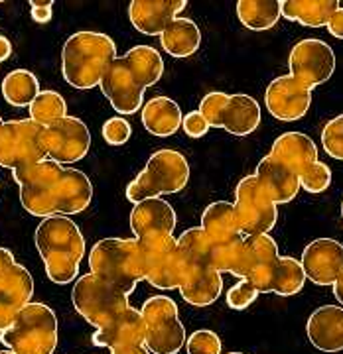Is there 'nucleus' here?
Segmentation results:
<instances>
[{
	"instance_id": "nucleus-1",
	"label": "nucleus",
	"mask_w": 343,
	"mask_h": 354,
	"mask_svg": "<svg viewBox=\"0 0 343 354\" xmlns=\"http://www.w3.org/2000/svg\"><path fill=\"white\" fill-rule=\"evenodd\" d=\"M20 203L32 216H71L83 213L93 199V183L81 169L42 160L12 171Z\"/></svg>"
},
{
	"instance_id": "nucleus-2",
	"label": "nucleus",
	"mask_w": 343,
	"mask_h": 354,
	"mask_svg": "<svg viewBox=\"0 0 343 354\" xmlns=\"http://www.w3.org/2000/svg\"><path fill=\"white\" fill-rule=\"evenodd\" d=\"M164 75V59L152 46H137L116 57L101 79V91L116 113L134 114L142 109L144 91Z\"/></svg>"
},
{
	"instance_id": "nucleus-3",
	"label": "nucleus",
	"mask_w": 343,
	"mask_h": 354,
	"mask_svg": "<svg viewBox=\"0 0 343 354\" xmlns=\"http://www.w3.org/2000/svg\"><path fill=\"white\" fill-rule=\"evenodd\" d=\"M34 241L48 278L60 286L71 283L79 274V266L87 248L81 228L73 223V218L62 215L42 218Z\"/></svg>"
},
{
	"instance_id": "nucleus-4",
	"label": "nucleus",
	"mask_w": 343,
	"mask_h": 354,
	"mask_svg": "<svg viewBox=\"0 0 343 354\" xmlns=\"http://www.w3.org/2000/svg\"><path fill=\"white\" fill-rule=\"evenodd\" d=\"M178 248L184 262V283L178 291L184 301L193 307L216 304L223 291V279L213 266L211 242L202 227L188 228L178 239Z\"/></svg>"
},
{
	"instance_id": "nucleus-5",
	"label": "nucleus",
	"mask_w": 343,
	"mask_h": 354,
	"mask_svg": "<svg viewBox=\"0 0 343 354\" xmlns=\"http://www.w3.org/2000/svg\"><path fill=\"white\" fill-rule=\"evenodd\" d=\"M116 44L103 32H76L62 50V73L67 85L79 91L99 87L105 71L116 59Z\"/></svg>"
},
{
	"instance_id": "nucleus-6",
	"label": "nucleus",
	"mask_w": 343,
	"mask_h": 354,
	"mask_svg": "<svg viewBox=\"0 0 343 354\" xmlns=\"http://www.w3.org/2000/svg\"><path fill=\"white\" fill-rule=\"evenodd\" d=\"M91 274L130 295L144 279L139 239H103L89 252Z\"/></svg>"
},
{
	"instance_id": "nucleus-7",
	"label": "nucleus",
	"mask_w": 343,
	"mask_h": 354,
	"mask_svg": "<svg viewBox=\"0 0 343 354\" xmlns=\"http://www.w3.org/2000/svg\"><path fill=\"white\" fill-rule=\"evenodd\" d=\"M0 342L14 354H53L58 348V317L39 301H30L8 329L0 333Z\"/></svg>"
},
{
	"instance_id": "nucleus-8",
	"label": "nucleus",
	"mask_w": 343,
	"mask_h": 354,
	"mask_svg": "<svg viewBox=\"0 0 343 354\" xmlns=\"http://www.w3.org/2000/svg\"><path fill=\"white\" fill-rule=\"evenodd\" d=\"M190 181V164L184 153L162 148L150 156L144 169L127 185V199L132 205L160 195L179 193Z\"/></svg>"
},
{
	"instance_id": "nucleus-9",
	"label": "nucleus",
	"mask_w": 343,
	"mask_h": 354,
	"mask_svg": "<svg viewBox=\"0 0 343 354\" xmlns=\"http://www.w3.org/2000/svg\"><path fill=\"white\" fill-rule=\"evenodd\" d=\"M71 301L77 313L97 329L111 325L130 307L128 295L91 272L76 279Z\"/></svg>"
},
{
	"instance_id": "nucleus-10",
	"label": "nucleus",
	"mask_w": 343,
	"mask_h": 354,
	"mask_svg": "<svg viewBox=\"0 0 343 354\" xmlns=\"http://www.w3.org/2000/svg\"><path fill=\"white\" fill-rule=\"evenodd\" d=\"M200 113L211 128H223L233 136H249L261 124V104L251 95L207 93L200 102Z\"/></svg>"
},
{
	"instance_id": "nucleus-11",
	"label": "nucleus",
	"mask_w": 343,
	"mask_h": 354,
	"mask_svg": "<svg viewBox=\"0 0 343 354\" xmlns=\"http://www.w3.org/2000/svg\"><path fill=\"white\" fill-rule=\"evenodd\" d=\"M146 348L154 354H176L188 341L186 327L179 321L178 305L168 295H152L146 299L142 309Z\"/></svg>"
},
{
	"instance_id": "nucleus-12",
	"label": "nucleus",
	"mask_w": 343,
	"mask_h": 354,
	"mask_svg": "<svg viewBox=\"0 0 343 354\" xmlns=\"http://www.w3.org/2000/svg\"><path fill=\"white\" fill-rule=\"evenodd\" d=\"M235 213L245 239L268 234L279 218V205L256 176L243 177L235 187Z\"/></svg>"
},
{
	"instance_id": "nucleus-13",
	"label": "nucleus",
	"mask_w": 343,
	"mask_h": 354,
	"mask_svg": "<svg viewBox=\"0 0 343 354\" xmlns=\"http://www.w3.org/2000/svg\"><path fill=\"white\" fill-rule=\"evenodd\" d=\"M46 160L44 127L32 118L10 120L0 127V167L20 169Z\"/></svg>"
},
{
	"instance_id": "nucleus-14",
	"label": "nucleus",
	"mask_w": 343,
	"mask_h": 354,
	"mask_svg": "<svg viewBox=\"0 0 343 354\" xmlns=\"http://www.w3.org/2000/svg\"><path fill=\"white\" fill-rule=\"evenodd\" d=\"M144 279L156 290H179L184 283V262L179 256L178 239L150 236L140 241Z\"/></svg>"
},
{
	"instance_id": "nucleus-15",
	"label": "nucleus",
	"mask_w": 343,
	"mask_h": 354,
	"mask_svg": "<svg viewBox=\"0 0 343 354\" xmlns=\"http://www.w3.org/2000/svg\"><path fill=\"white\" fill-rule=\"evenodd\" d=\"M34 295V279L18 264L14 254L0 246V333L8 329L20 315V311L30 304Z\"/></svg>"
},
{
	"instance_id": "nucleus-16",
	"label": "nucleus",
	"mask_w": 343,
	"mask_h": 354,
	"mask_svg": "<svg viewBox=\"0 0 343 354\" xmlns=\"http://www.w3.org/2000/svg\"><path fill=\"white\" fill-rule=\"evenodd\" d=\"M46 156L58 164H76L91 148V132L77 116H65L55 124L44 128Z\"/></svg>"
},
{
	"instance_id": "nucleus-17",
	"label": "nucleus",
	"mask_w": 343,
	"mask_h": 354,
	"mask_svg": "<svg viewBox=\"0 0 343 354\" xmlns=\"http://www.w3.org/2000/svg\"><path fill=\"white\" fill-rule=\"evenodd\" d=\"M290 75L304 83L308 88H316L326 83L335 71V53L326 41L318 38L300 39L288 57Z\"/></svg>"
},
{
	"instance_id": "nucleus-18",
	"label": "nucleus",
	"mask_w": 343,
	"mask_h": 354,
	"mask_svg": "<svg viewBox=\"0 0 343 354\" xmlns=\"http://www.w3.org/2000/svg\"><path fill=\"white\" fill-rule=\"evenodd\" d=\"M267 111L280 122H296L304 118L312 104V88L292 75H280L270 81L265 93Z\"/></svg>"
},
{
	"instance_id": "nucleus-19",
	"label": "nucleus",
	"mask_w": 343,
	"mask_h": 354,
	"mask_svg": "<svg viewBox=\"0 0 343 354\" xmlns=\"http://www.w3.org/2000/svg\"><path fill=\"white\" fill-rule=\"evenodd\" d=\"M306 278L316 286H333L343 276V244L335 239H316L302 252Z\"/></svg>"
},
{
	"instance_id": "nucleus-20",
	"label": "nucleus",
	"mask_w": 343,
	"mask_h": 354,
	"mask_svg": "<svg viewBox=\"0 0 343 354\" xmlns=\"http://www.w3.org/2000/svg\"><path fill=\"white\" fill-rule=\"evenodd\" d=\"M176 225L178 216L174 207L160 197L137 203L130 211V230L139 241L150 236H172Z\"/></svg>"
},
{
	"instance_id": "nucleus-21",
	"label": "nucleus",
	"mask_w": 343,
	"mask_h": 354,
	"mask_svg": "<svg viewBox=\"0 0 343 354\" xmlns=\"http://www.w3.org/2000/svg\"><path fill=\"white\" fill-rule=\"evenodd\" d=\"M186 6V0H132L128 6V18L140 34L162 36Z\"/></svg>"
},
{
	"instance_id": "nucleus-22",
	"label": "nucleus",
	"mask_w": 343,
	"mask_h": 354,
	"mask_svg": "<svg viewBox=\"0 0 343 354\" xmlns=\"http://www.w3.org/2000/svg\"><path fill=\"white\" fill-rule=\"evenodd\" d=\"M306 333L310 342L322 353L343 351V307L322 305L308 317Z\"/></svg>"
},
{
	"instance_id": "nucleus-23",
	"label": "nucleus",
	"mask_w": 343,
	"mask_h": 354,
	"mask_svg": "<svg viewBox=\"0 0 343 354\" xmlns=\"http://www.w3.org/2000/svg\"><path fill=\"white\" fill-rule=\"evenodd\" d=\"M306 272L302 262L292 256H280L267 272L251 281L258 293H279L282 297H290L304 290Z\"/></svg>"
},
{
	"instance_id": "nucleus-24",
	"label": "nucleus",
	"mask_w": 343,
	"mask_h": 354,
	"mask_svg": "<svg viewBox=\"0 0 343 354\" xmlns=\"http://www.w3.org/2000/svg\"><path fill=\"white\" fill-rule=\"evenodd\" d=\"M254 176L258 177V181L267 187L272 201L276 205L294 201L298 191L302 189L300 174L292 167H288L286 164H282L280 160H276L270 153L258 162Z\"/></svg>"
},
{
	"instance_id": "nucleus-25",
	"label": "nucleus",
	"mask_w": 343,
	"mask_h": 354,
	"mask_svg": "<svg viewBox=\"0 0 343 354\" xmlns=\"http://www.w3.org/2000/svg\"><path fill=\"white\" fill-rule=\"evenodd\" d=\"M146 330H144V319L140 309L128 307L121 317H116L111 325L97 329L91 337L95 346H107V348H118L127 344H144Z\"/></svg>"
},
{
	"instance_id": "nucleus-26",
	"label": "nucleus",
	"mask_w": 343,
	"mask_h": 354,
	"mask_svg": "<svg viewBox=\"0 0 343 354\" xmlns=\"http://www.w3.org/2000/svg\"><path fill=\"white\" fill-rule=\"evenodd\" d=\"M280 258L279 244L270 234L249 236L243 244V256L235 278L254 281Z\"/></svg>"
},
{
	"instance_id": "nucleus-27",
	"label": "nucleus",
	"mask_w": 343,
	"mask_h": 354,
	"mask_svg": "<svg viewBox=\"0 0 343 354\" xmlns=\"http://www.w3.org/2000/svg\"><path fill=\"white\" fill-rule=\"evenodd\" d=\"M182 122H184V116H182L178 102L170 97H164V95L152 97L142 106V124L156 138L174 136L182 128Z\"/></svg>"
},
{
	"instance_id": "nucleus-28",
	"label": "nucleus",
	"mask_w": 343,
	"mask_h": 354,
	"mask_svg": "<svg viewBox=\"0 0 343 354\" xmlns=\"http://www.w3.org/2000/svg\"><path fill=\"white\" fill-rule=\"evenodd\" d=\"M270 156L300 174L306 165L318 162V146L302 132H284L274 140Z\"/></svg>"
},
{
	"instance_id": "nucleus-29",
	"label": "nucleus",
	"mask_w": 343,
	"mask_h": 354,
	"mask_svg": "<svg viewBox=\"0 0 343 354\" xmlns=\"http://www.w3.org/2000/svg\"><path fill=\"white\" fill-rule=\"evenodd\" d=\"M202 230L213 246L243 236L235 205L229 201H216L207 205L202 215Z\"/></svg>"
},
{
	"instance_id": "nucleus-30",
	"label": "nucleus",
	"mask_w": 343,
	"mask_h": 354,
	"mask_svg": "<svg viewBox=\"0 0 343 354\" xmlns=\"http://www.w3.org/2000/svg\"><path fill=\"white\" fill-rule=\"evenodd\" d=\"M337 8H340L337 0H282L280 2L282 16L306 28L328 26L331 16L337 12Z\"/></svg>"
},
{
	"instance_id": "nucleus-31",
	"label": "nucleus",
	"mask_w": 343,
	"mask_h": 354,
	"mask_svg": "<svg viewBox=\"0 0 343 354\" xmlns=\"http://www.w3.org/2000/svg\"><path fill=\"white\" fill-rule=\"evenodd\" d=\"M160 44L168 55H172L176 59H186V57L193 55L202 46L200 26L190 18L179 16L166 28L164 34L160 36Z\"/></svg>"
},
{
	"instance_id": "nucleus-32",
	"label": "nucleus",
	"mask_w": 343,
	"mask_h": 354,
	"mask_svg": "<svg viewBox=\"0 0 343 354\" xmlns=\"http://www.w3.org/2000/svg\"><path fill=\"white\" fill-rule=\"evenodd\" d=\"M237 16L245 28L265 32L279 24L282 10L279 0H239Z\"/></svg>"
},
{
	"instance_id": "nucleus-33",
	"label": "nucleus",
	"mask_w": 343,
	"mask_h": 354,
	"mask_svg": "<svg viewBox=\"0 0 343 354\" xmlns=\"http://www.w3.org/2000/svg\"><path fill=\"white\" fill-rule=\"evenodd\" d=\"M39 95V83L36 75L28 69H14L2 81V97L10 106L24 109Z\"/></svg>"
},
{
	"instance_id": "nucleus-34",
	"label": "nucleus",
	"mask_w": 343,
	"mask_h": 354,
	"mask_svg": "<svg viewBox=\"0 0 343 354\" xmlns=\"http://www.w3.org/2000/svg\"><path fill=\"white\" fill-rule=\"evenodd\" d=\"M30 118L39 127H51L67 116V102L58 91H39V95L30 104Z\"/></svg>"
},
{
	"instance_id": "nucleus-35",
	"label": "nucleus",
	"mask_w": 343,
	"mask_h": 354,
	"mask_svg": "<svg viewBox=\"0 0 343 354\" xmlns=\"http://www.w3.org/2000/svg\"><path fill=\"white\" fill-rule=\"evenodd\" d=\"M243 244H245V236H239L225 244H217V246L211 244V258L219 274H231V276L237 274L239 264H241Z\"/></svg>"
},
{
	"instance_id": "nucleus-36",
	"label": "nucleus",
	"mask_w": 343,
	"mask_h": 354,
	"mask_svg": "<svg viewBox=\"0 0 343 354\" xmlns=\"http://www.w3.org/2000/svg\"><path fill=\"white\" fill-rule=\"evenodd\" d=\"M300 185L308 193H324L331 185V169L324 162H314L300 171Z\"/></svg>"
},
{
	"instance_id": "nucleus-37",
	"label": "nucleus",
	"mask_w": 343,
	"mask_h": 354,
	"mask_svg": "<svg viewBox=\"0 0 343 354\" xmlns=\"http://www.w3.org/2000/svg\"><path fill=\"white\" fill-rule=\"evenodd\" d=\"M221 348H223V342L219 339V335L209 329L193 330L186 341L188 354H221Z\"/></svg>"
},
{
	"instance_id": "nucleus-38",
	"label": "nucleus",
	"mask_w": 343,
	"mask_h": 354,
	"mask_svg": "<svg viewBox=\"0 0 343 354\" xmlns=\"http://www.w3.org/2000/svg\"><path fill=\"white\" fill-rule=\"evenodd\" d=\"M322 146L328 156L343 162V114L331 118L322 130Z\"/></svg>"
},
{
	"instance_id": "nucleus-39",
	"label": "nucleus",
	"mask_w": 343,
	"mask_h": 354,
	"mask_svg": "<svg viewBox=\"0 0 343 354\" xmlns=\"http://www.w3.org/2000/svg\"><path fill=\"white\" fill-rule=\"evenodd\" d=\"M261 293L254 288L249 279H239L231 290L227 291V305L235 311H243L247 309L249 305L254 304V299L258 297Z\"/></svg>"
},
{
	"instance_id": "nucleus-40",
	"label": "nucleus",
	"mask_w": 343,
	"mask_h": 354,
	"mask_svg": "<svg viewBox=\"0 0 343 354\" xmlns=\"http://www.w3.org/2000/svg\"><path fill=\"white\" fill-rule=\"evenodd\" d=\"M130 136H132V127L123 116H113L103 124V138L109 146H123Z\"/></svg>"
},
{
	"instance_id": "nucleus-41",
	"label": "nucleus",
	"mask_w": 343,
	"mask_h": 354,
	"mask_svg": "<svg viewBox=\"0 0 343 354\" xmlns=\"http://www.w3.org/2000/svg\"><path fill=\"white\" fill-rule=\"evenodd\" d=\"M182 128H184V134L188 138H204L211 127H209V122L205 120L204 114L200 113V111H191V113L184 116Z\"/></svg>"
},
{
	"instance_id": "nucleus-42",
	"label": "nucleus",
	"mask_w": 343,
	"mask_h": 354,
	"mask_svg": "<svg viewBox=\"0 0 343 354\" xmlns=\"http://www.w3.org/2000/svg\"><path fill=\"white\" fill-rule=\"evenodd\" d=\"M51 6H53L51 0H32L30 2V16H32V20L38 22V24H48L51 20V16H53Z\"/></svg>"
},
{
	"instance_id": "nucleus-43",
	"label": "nucleus",
	"mask_w": 343,
	"mask_h": 354,
	"mask_svg": "<svg viewBox=\"0 0 343 354\" xmlns=\"http://www.w3.org/2000/svg\"><path fill=\"white\" fill-rule=\"evenodd\" d=\"M328 28V32H330L333 38L343 39V6L337 8V12L331 16L330 24L326 26Z\"/></svg>"
},
{
	"instance_id": "nucleus-44",
	"label": "nucleus",
	"mask_w": 343,
	"mask_h": 354,
	"mask_svg": "<svg viewBox=\"0 0 343 354\" xmlns=\"http://www.w3.org/2000/svg\"><path fill=\"white\" fill-rule=\"evenodd\" d=\"M111 354H150V351L146 348V344H127V346L113 348Z\"/></svg>"
},
{
	"instance_id": "nucleus-45",
	"label": "nucleus",
	"mask_w": 343,
	"mask_h": 354,
	"mask_svg": "<svg viewBox=\"0 0 343 354\" xmlns=\"http://www.w3.org/2000/svg\"><path fill=\"white\" fill-rule=\"evenodd\" d=\"M10 55H12V44H10V39L0 36V64L6 62V59H10Z\"/></svg>"
},
{
	"instance_id": "nucleus-46",
	"label": "nucleus",
	"mask_w": 343,
	"mask_h": 354,
	"mask_svg": "<svg viewBox=\"0 0 343 354\" xmlns=\"http://www.w3.org/2000/svg\"><path fill=\"white\" fill-rule=\"evenodd\" d=\"M333 295H335V299H337L343 307V276L333 283Z\"/></svg>"
},
{
	"instance_id": "nucleus-47",
	"label": "nucleus",
	"mask_w": 343,
	"mask_h": 354,
	"mask_svg": "<svg viewBox=\"0 0 343 354\" xmlns=\"http://www.w3.org/2000/svg\"><path fill=\"white\" fill-rule=\"evenodd\" d=\"M0 354H14V353H10V351H0Z\"/></svg>"
},
{
	"instance_id": "nucleus-48",
	"label": "nucleus",
	"mask_w": 343,
	"mask_h": 354,
	"mask_svg": "<svg viewBox=\"0 0 343 354\" xmlns=\"http://www.w3.org/2000/svg\"><path fill=\"white\" fill-rule=\"evenodd\" d=\"M2 124H4V120H2V118H0V127H2Z\"/></svg>"
},
{
	"instance_id": "nucleus-49",
	"label": "nucleus",
	"mask_w": 343,
	"mask_h": 354,
	"mask_svg": "<svg viewBox=\"0 0 343 354\" xmlns=\"http://www.w3.org/2000/svg\"><path fill=\"white\" fill-rule=\"evenodd\" d=\"M227 354H245V353H227Z\"/></svg>"
},
{
	"instance_id": "nucleus-50",
	"label": "nucleus",
	"mask_w": 343,
	"mask_h": 354,
	"mask_svg": "<svg viewBox=\"0 0 343 354\" xmlns=\"http://www.w3.org/2000/svg\"><path fill=\"white\" fill-rule=\"evenodd\" d=\"M342 218H343V201H342Z\"/></svg>"
}]
</instances>
